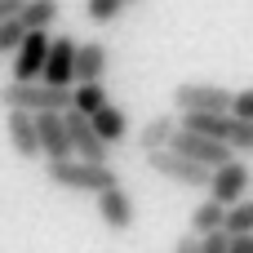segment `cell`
Returning <instances> with one entry per match:
<instances>
[{
	"label": "cell",
	"instance_id": "obj_1",
	"mask_svg": "<svg viewBox=\"0 0 253 253\" xmlns=\"http://www.w3.org/2000/svg\"><path fill=\"white\" fill-rule=\"evenodd\" d=\"M44 173H49L53 187H67V191H80V196H98L102 187L120 182L111 160H80V156H58V160H49Z\"/></svg>",
	"mask_w": 253,
	"mask_h": 253
},
{
	"label": "cell",
	"instance_id": "obj_2",
	"mask_svg": "<svg viewBox=\"0 0 253 253\" xmlns=\"http://www.w3.org/2000/svg\"><path fill=\"white\" fill-rule=\"evenodd\" d=\"M0 102L4 107H18V111H62L71 102V84H49V80H9L0 89Z\"/></svg>",
	"mask_w": 253,
	"mask_h": 253
},
{
	"label": "cell",
	"instance_id": "obj_3",
	"mask_svg": "<svg viewBox=\"0 0 253 253\" xmlns=\"http://www.w3.org/2000/svg\"><path fill=\"white\" fill-rule=\"evenodd\" d=\"M182 125L227 142L231 151H253V120H240L231 111H182Z\"/></svg>",
	"mask_w": 253,
	"mask_h": 253
},
{
	"label": "cell",
	"instance_id": "obj_4",
	"mask_svg": "<svg viewBox=\"0 0 253 253\" xmlns=\"http://www.w3.org/2000/svg\"><path fill=\"white\" fill-rule=\"evenodd\" d=\"M142 156H147L151 173H160V178H169V182H178V187H205V182H209V169L196 165V160L182 156V151L156 147V151H142Z\"/></svg>",
	"mask_w": 253,
	"mask_h": 253
},
{
	"label": "cell",
	"instance_id": "obj_5",
	"mask_svg": "<svg viewBox=\"0 0 253 253\" xmlns=\"http://www.w3.org/2000/svg\"><path fill=\"white\" fill-rule=\"evenodd\" d=\"M253 178H249V165L240 160V156H231V160H222L218 169H209V182H205V191L218 200V205H236L240 196H249Z\"/></svg>",
	"mask_w": 253,
	"mask_h": 253
},
{
	"label": "cell",
	"instance_id": "obj_6",
	"mask_svg": "<svg viewBox=\"0 0 253 253\" xmlns=\"http://www.w3.org/2000/svg\"><path fill=\"white\" fill-rule=\"evenodd\" d=\"M62 125H67V142H71V156L80 160H111V147L93 133L89 116L76 111V107H62Z\"/></svg>",
	"mask_w": 253,
	"mask_h": 253
},
{
	"label": "cell",
	"instance_id": "obj_7",
	"mask_svg": "<svg viewBox=\"0 0 253 253\" xmlns=\"http://www.w3.org/2000/svg\"><path fill=\"white\" fill-rule=\"evenodd\" d=\"M49 53V27H27L13 49V80H36Z\"/></svg>",
	"mask_w": 253,
	"mask_h": 253
},
{
	"label": "cell",
	"instance_id": "obj_8",
	"mask_svg": "<svg viewBox=\"0 0 253 253\" xmlns=\"http://www.w3.org/2000/svg\"><path fill=\"white\" fill-rule=\"evenodd\" d=\"M173 107L182 111H227L231 107V89L222 84H178L173 89Z\"/></svg>",
	"mask_w": 253,
	"mask_h": 253
},
{
	"label": "cell",
	"instance_id": "obj_9",
	"mask_svg": "<svg viewBox=\"0 0 253 253\" xmlns=\"http://www.w3.org/2000/svg\"><path fill=\"white\" fill-rule=\"evenodd\" d=\"M98 218H102L111 231H129V227H133V218H138V209H133V196H129L120 182L102 187V191H98Z\"/></svg>",
	"mask_w": 253,
	"mask_h": 253
},
{
	"label": "cell",
	"instance_id": "obj_10",
	"mask_svg": "<svg viewBox=\"0 0 253 253\" xmlns=\"http://www.w3.org/2000/svg\"><path fill=\"white\" fill-rule=\"evenodd\" d=\"M71 67H76V40H71V36H49V53H44L40 80H49V84H71Z\"/></svg>",
	"mask_w": 253,
	"mask_h": 253
},
{
	"label": "cell",
	"instance_id": "obj_11",
	"mask_svg": "<svg viewBox=\"0 0 253 253\" xmlns=\"http://www.w3.org/2000/svg\"><path fill=\"white\" fill-rule=\"evenodd\" d=\"M36 142H40V156H44V160L71 156V142H67L62 111H36Z\"/></svg>",
	"mask_w": 253,
	"mask_h": 253
},
{
	"label": "cell",
	"instance_id": "obj_12",
	"mask_svg": "<svg viewBox=\"0 0 253 253\" xmlns=\"http://www.w3.org/2000/svg\"><path fill=\"white\" fill-rule=\"evenodd\" d=\"M111 67V53L102 40H76V67H71V84L76 80H102Z\"/></svg>",
	"mask_w": 253,
	"mask_h": 253
},
{
	"label": "cell",
	"instance_id": "obj_13",
	"mask_svg": "<svg viewBox=\"0 0 253 253\" xmlns=\"http://www.w3.org/2000/svg\"><path fill=\"white\" fill-rule=\"evenodd\" d=\"M4 129H9V142L22 160H40V142H36V116L31 111H18V107H4Z\"/></svg>",
	"mask_w": 253,
	"mask_h": 253
},
{
	"label": "cell",
	"instance_id": "obj_14",
	"mask_svg": "<svg viewBox=\"0 0 253 253\" xmlns=\"http://www.w3.org/2000/svg\"><path fill=\"white\" fill-rule=\"evenodd\" d=\"M89 125H93V133H98L107 147H120V142L129 138V116H125L116 102H102V107L89 116Z\"/></svg>",
	"mask_w": 253,
	"mask_h": 253
},
{
	"label": "cell",
	"instance_id": "obj_15",
	"mask_svg": "<svg viewBox=\"0 0 253 253\" xmlns=\"http://www.w3.org/2000/svg\"><path fill=\"white\" fill-rule=\"evenodd\" d=\"M173 129H178V111H165V116H151V120H147V129L138 133V147H142V151H156V147H169Z\"/></svg>",
	"mask_w": 253,
	"mask_h": 253
},
{
	"label": "cell",
	"instance_id": "obj_16",
	"mask_svg": "<svg viewBox=\"0 0 253 253\" xmlns=\"http://www.w3.org/2000/svg\"><path fill=\"white\" fill-rule=\"evenodd\" d=\"M102 102H107V89H102V80H76V84H71V102H67V107H76V111L93 116Z\"/></svg>",
	"mask_w": 253,
	"mask_h": 253
},
{
	"label": "cell",
	"instance_id": "obj_17",
	"mask_svg": "<svg viewBox=\"0 0 253 253\" xmlns=\"http://www.w3.org/2000/svg\"><path fill=\"white\" fill-rule=\"evenodd\" d=\"M58 13H62V4H58V0H22L18 22H22V27H53V22H58Z\"/></svg>",
	"mask_w": 253,
	"mask_h": 253
},
{
	"label": "cell",
	"instance_id": "obj_18",
	"mask_svg": "<svg viewBox=\"0 0 253 253\" xmlns=\"http://www.w3.org/2000/svg\"><path fill=\"white\" fill-rule=\"evenodd\" d=\"M222 231H227V236H253V200L249 196H240L236 205H227Z\"/></svg>",
	"mask_w": 253,
	"mask_h": 253
},
{
	"label": "cell",
	"instance_id": "obj_19",
	"mask_svg": "<svg viewBox=\"0 0 253 253\" xmlns=\"http://www.w3.org/2000/svg\"><path fill=\"white\" fill-rule=\"evenodd\" d=\"M222 218H227V205H218L213 196L191 213V236H209V231H222Z\"/></svg>",
	"mask_w": 253,
	"mask_h": 253
},
{
	"label": "cell",
	"instance_id": "obj_20",
	"mask_svg": "<svg viewBox=\"0 0 253 253\" xmlns=\"http://www.w3.org/2000/svg\"><path fill=\"white\" fill-rule=\"evenodd\" d=\"M22 22H18V13L13 18H0V58H9L13 49H18V40H22Z\"/></svg>",
	"mask_w": 253,
	"mask_h": 253
},
{
	"label": "cell",
	"instance_id": "obj_21",
	"mask_svg": "<svg viewBox=\"0 0 253 253\" xmlns=\"http://www.w3.org/2000/svg\"><path fill=\"white\" fill-rule=\"evenodd\" d=\"M120 9H125L120 0H89V18H93L98 27H107V22H116V18H120Z\"/></svg>",
	"mask_w": 253,
	"mask_h": 253
},
{
	"label": "cell",
	"instance_id": "obj_22",
	"mask_svg": "<svg viewBox=\"0 0 253 253\" xmlns=\"http://www.w3.org/2000/svg\"><path fill=\"white\" fill-rule=\"evenodd\" d=\"M231 116H240V120H253V89H240V93H231V107H227Z\"/></svg>",
	"mask_w": 253,
	"mask_h": 253
},
{
	"label": "cell",
	"instance_id": "obj_23",
	"mask_svg": "<svg viewBox=\"0 0 253 253\" xmlns=\"http://www.w3.org/2000/svg\"><path fill=\"white\" fill-rule=\"evenodd\" d=\"M196 253H227V231H209L200 236V249Z\"/></svg>",
	"mask_w": 253,
	"mask_h": 253
},
{
	"label": "cell",
	"instance_id": "obj_24",
	"mask_svg": "<svg viewBox=\"0 0 253 253\" xmlns=\"http://www.w3.org/2000/svg\"><path fill=\"white\" fill-rule=\"evenodd\" d=\"M227 253H253V236H227Z\"/></svg>",
	"mask_w": 253,
	"mask_h": 253
},
{
	"label": "cell",
	"instance_id": "obj_25",
	"mask_svg": "<svg viewBox=\"0 0 253 253\" xmlns=\"http://www.w3.org/2000/svg\"><path fill=\"white\" fill-rule=\"evenodd\" d=\"M196 249H200V236H191V231H187V236L173 245V253H196Z\"/></svg>",
	"mask_w": 253,
	"mask_h": 253
},
{
	"label": "cell",
	"instance_id": "obj_26",
	"mask_svg": "<svg viewBox=\"0 0 253 253\" xmlns=\"http://www.w3.org/2000/svg\"><path fill=\"white\" fill-rule=\"evenodd\" d=\"M120 4H133V0H120Z\"/></svg>",
	"mask_w": 253,
	"mask_h": 253
}]
</instances>
